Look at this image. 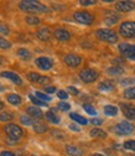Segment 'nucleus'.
Returning a JSON list of instances; mask_svg holds the SVG:
<instances>
[{"instance_id": "obj_16", "label": "nucleus", "mask_w": 135, "mask_h": 156, "mask_svg": "<svg viewBox=\"0 0 135 156\" xmlns=\"http://www.w3.org/2000/svg\"><path fill=\"white\" fill-rule=\"evenodd\" d=\"M36 35H37V37L40 38L41 41H48L50 38H51V36H52L51 31L47 27H41L40 30H37Z\"/></svg>"}, {"instance_id": "obj_23", "label": "nucleus", "mask_w": 135, "mask_h": 156, "mask_svg": "<svg viewBox=\"0 0 135 156\" xmlns=\"http://www.w3.org/2000/svg\"><path fill=\"white\" fill-rule=\"evenodd\" d=\"M8 102H9L10 104H12V105H19V104L21 103V97L19 95V94L12 93V94L8 95Z\"/></svg>"}, {"instance_id": "obj_12", "label": "nucleus", "mask_w": 135, "mask_h": 156, "mask_svg": "<svg viewBox=\"0 0 135 156\" xmlns=\"http://www.w3.org/2000/svg\"><path fill=\"white\" fill-rule=\"evenodd\" d=\"M120 108L123 110V114L130 120H135V107L126 104V103H120Z\"/></svg>"}, {"instance_id": "obj_49", "label": "nucleus", "mask_w": 135, "mask_h": 156, "mask_svg": "<svg viewBox=\"0 0 135 156\" xmlns=\"http://www.w3.org/2000/svg\"><path fill=\"white\" fill-rule=\"evenodd\" d=\"M6 143H8V145H16V140H11V139H9V138H8Z\"/></svg>"}, {"instance_id": "obj_4", "label": "nucleus", "mask_w": 135, "mask_h": 156, "mask_svg": "<svg viewBox=\"0 0 135 156\" xmlns=\"http://www.w3.org/2000/svg\"><path fill=\"white\" fill-rule=\"evenodd\" d=\"M73 19L77 23H80L82 25H87V26L92 25L93 21H94L93 15L91 12H88V11H77V12H74Z\"/></svg>"}, {"instance_id": "obj_38", "label": "nucleus", "mask_w": 135, "mask_h": 156, "mask_svg": "<svg viewBox=\"0 0 135 156\" xmlns=\"http://www.w3.org/2000/svg\"><path fill=\"white\" fill-rule=\"evenodd\" d=\"M20 120H21V123L25 124V125H31V124H34L32 120H31V118H30L29 115H23L21 118H20Z\"/></svg>"}, {"instance_id": "obj_20", "label": "nucleus", "mask_w": 135, "mask_h": 156, "mask_svg": "<svg viewBox=\"0 0 135 156\" xmlns=\"http://www.w3.org/2000/svg\"><path fill=\"white\" fill-rule=\"evenodd\" d=\"M107 73L110 76H120L124 73V68L120 66H112L107 69Z\"/></svg>"}, {"instance_id": "obj_27", "label": "nucleus", "mask_w": 135, "mask_h": 156, "mask_svg": "<svg viewBox=\"0 0 135 156\" xmlns=\"http://www.w3.org/2000/svg\"><path fill=\"white\" fill-rule=\"evenodd\" d=\"M45 115H46V118H47L51 123H53V124H59V123H60V118H59V116H57L53 112L50 110V112H47Z\"/></svg>"}, {"instance_id": "obj_14", "label": "nucleus", "mask_w": 135, "mask_h": 156, "mask_svg": "<svg viewBox=\"0 0 135 156\" xmlns=\"http://www.w3.org/2000/svg\"><path fill=\"white\" fill-rule=\"evenodd\" d=\"M0 76L4 77V78H8V80H10L12 83H15L17 86L23 84V80L19 77V74H15L14 72H2V73H0Z\"/></svg>"}, {"instance_id": "obj_42", "label": "nucleus", "mask_w": 135, "mask_h": 156, "mask_svg": "<svg viewBox=\"0 0 135 156\" xmlns=\"http://www.w3.org/2000/svg\"><path fill=\"white\" fill-rule=\"evenodd\" d=\"M57 97H59L60 99H67L68 98V94L65 90H59V92H57Z\"/></svg>"}, {"instance_id": "obj_3", "label": "nucleus", "mask_w": 135, "mask_h": 156, "mask_svg": "<svg viewBox=\"0 0 135 156\" xmlns=\"http://www.w3.org/2000/svg\"><path fill=\"white\" fill-rule=\"evenodd\" d=\"M5 134L8 135V138L11 140H19L23 136V130L20 126H17L16 124H8L4 128Z\"/></svg>"}, {"instance_id": "obj_40", "label": "nucleus", "mask_w": 135, "mask_h": 156, "mask_svg": "<svg viewBox=\"0 0 135 156\" xmlns=\"http://www.w3.org/2000/svg\"><path fill=\"white\" fill-rule=\"evenodd\" d=\"M0 34L2 35H9V27L5 24H0Z\"/></svg>"}, {"instance_id": "obj_45", "label": "nucleus", "mask_w": 135, "mask_h": 156, "mask_svg": "<svg viewBox=\"0 0 135 156\" xmlns=\"http://www.w3.org/2000/svg\"><path fill=\"white\" fill-rule=\"evenodd\" d=\"M68 92H69V93H72V94H74V95L80 94L78 89H77V88H74V87H68Z\"/></svg>"}, {"instance_id": "obj_43", "label": "nucleus", "mask_w": 135, "mask_h": 156, "mask_svg": "<svg viewBox=\"0 0 135 156\" xmlns=\"http://www.w3.org/2000/svg\"><path fill=\"white\" fill-rule=\"evenodd\" d=\"M50 82H51V80L48 77H42V76L40 78V81H38V83H40V84H48Z\"/></svg>"}, {"instance_id": "obj_36", "label": "nucleus", "mask_w": 135, "mask_h": 156, "mask_svg": "<svg viewBox=\"0 0 135 156\" xmlns=\"http://www.w3.org/2000/svg\"><path fill=\"white\" fill-rule=\"evenodd\" d=\"M122 86H130V84H135V78H124L120 81Z\"/></svg>"}, {"instance_id": "obj_5", "label": "nucleus", "mask_w": 135, "mask_h": 156, "mask_svg": "<svg viewBox=\"0 0 135 156\" xmlns=\"http://www.w3.org/2000/svg\"><path fill=\"white\" fill-rule=\"evenodd\" d=\"M119 32L123 37H135V21H125L119 26Z\"/></svg>"}, {"instance_id": "obj_2", "label": "nucleus", "mask_w": 135, "mask_h": 156, "mask_svg": "<svg viewBox=\"0 0 135 156\" xmlns=\"http://www.w3.org/2000/svg\"><path fill=\"white\" fill-rule=\"evenodd\" d=\"M95 35H97L99 40L105 41L108 44H115L118 41V35L113 30H109V29H99V30H97Z\"/></svg>"}, {"instance_id": "obj_30", "label": "nucleus", "mask_w": 135, "mask_h": 156, "mask_svg": "<svg viewBox=\"0 0 135 156\" xmlns=\"http://www.w3.org/2000/svg\"><path fill=\"white\" fill-rule=\"evenodd\" d=\"M12 118H14V115L11 113H9V112L0 113V120L2 122H10V120H12Z\"/></svg>"}, {"instance_id": "obj_17", "label": "nucleus", "mask_w": 135, "mask_h": 156, "mask_svg": "<svg viewBox=\"0 0 135 156\" xmlns=\"http://www.w3.org/2000/svg\"><path fill=\"white\" fill-rule=\"evenodd\" d=\"M26 113L31 116V118H36V119L42 118V115H44V113L40 109H38V108H36V107H29L26 109Z\"/></svg>"}, {"instance_id": "obj_24", "label": "nucleus", "mask_w": 135, "mask_h": 156, "mask_svg": "<svg viewBox=\"0 0 135 156\" xmlns=\"http://www.w3.org/2000/svg\"><path fill=\"white\" fill-rule=\"evenodd\" d=\"M91 136H93V138L104 139V138H107V133L104 130H101V129H92L91 130Z\"/></svg>"}, {"instance_id": "obj_8", "label": "nucleus", "mask_w": 135, "mask_h": 156, "mask_svg": "<svg viewBox=\"0 0 135 156\" xmlns=\"http://www.w3.org/2000/svg\"><path fill=\"white\" fill-rule=\"evenodd\" d=\"M63 61H65V63H66L67 66H69V67H78V66L81 65V62H82L81 57L77 56V55H74V53H68V55H66L65 58H63Z\"/></svg>"}, {"instance_id": "obj_7", "label": "nucleus", "mask_w": 135, "mask_h": 156, "mask_svg": "<svg viewBox=\"0 0 135 156\" xmlns=\"http://www.w3.org/2000/svg\"><path fill=\"white\" fill-rule=\"evenodd\" d=\"M114 130L118 135H129L135 130V126L129 122H120L119 124H117Z\"/></svg>"}, {"instance_id": "obj_25", "label": "nucleus", "mask_w": 135, "mask_h": 156, "mask_svg": "<svg viewBox=\"0 0 135 156\" xmlns=\"http://www.w3.org/2000/svg\"><path fill=\"white\" fill-rule=\"evenodd\" d=\"M104 113L108 116H115L118 114V108L114 107V105H105L104 107Z\"/></svg>"}, {"instance_id": "obj_41", "label": "nucleus", "mask_w": 135, "mask_h": 156, "mask_svg": "<svg viewBox=\"0 0 135 156\" xmlns=\"http://www.w3.org/2000/svg\"><path fill=\"white\" fill-rule=\"evenodd\" d=\"M80 4L84 6H91V5H95V2L94 0H81Z\"/></svg>"}, {"instance_id": "obj_51", "label": "nucleus", "mask_w": 135, "mask_h": 156, "mask_svg": "<svg viewBox=\"0 0 135 156\" xmlns=\"http://www.w3.org/2000/svg\"><path fill=\"white\" fill-rule=\"evenodd\" d=\"M92 156H104V155H102V154H93Z\"/></svg>"}, {"instance_id": "obj_6", "label": "nucleus", "mask_w": 135, "mask_h": 156, "mask_svg": "<svg viewBox=\"0 0 135 156\" xmlns=\"http://www.w3.org/2000/svg\"><path fill=\"white\" fill-rule=\"evenodd\" d=\"M80 77H81V80H82L83 82H86V83H92V82H94V81L99 77V73L95 71V69L87 68V69H83V71L81 72Z\"/></svg>"}, {"instance_id": "obj_26", "label": "nucleus", "mask_w": 135, "mask_h": 156, "mask_svg": "<svg viewBox=\"0 0 135 156\" xmlns=\"http://www.w3.org/2000/svg\"><path fill=\"white\" fill-rule=\"evenodd\" d=\"M17 56L20 58H23V60H30L31 58V53L26 48H19L17 50Z\"/></svg>"}, {"instance_id": "obj_31", "label": "nucleus", "mask_w": 135, "mask_h": 156, "mask_svg": "<svg viewBox=\"0 0 135 156\" xmlns=\"http://www.w3.org/2000/svg\"><path fill=\"white\" fill-rule=\"evenodd\" d=\"M27 78H29V81H31V82H34V83H38L41 76L38 74V73H36V72H30V73L27 74Z\"/></svg>"}, {"instance_id": "obj_15", "label": "nucleus", "mask_w": 135, "mask_h": 156, "mask_svg": "<svg viewBox=\"0 0 135 156\" xmlns=\"http://www.w3.org/2000/svg\"><path fill=\"white\" fill-rule=\"evenodd\" d=\"M119 21V15L115 14L113 11H105V16H104V23L107 25H114Z\"/></svg>"}, {"instance_id": "obj_37", "label": "nucleus", "mask_w": 135, "mask_h": 156, "mask_svg": "<svg viewBox=\"0 0 135 156\" xmlns=\"http://www.w3.org/2000/svg\"><path fill=\"white\" fill-rule=\"evenodd\" d=\"M83 109H84L88 114H91V115H95V114H97L95 109H94L92 105H89V104H84V105H83Z\"/></svg>"}, {"instance_id": "obj_48", "label": "nucleus", "mask_w": 135, "mask_h": 156, "mask_svg": "<svg viewBox=\"0 0 135 156\" xmlns=\"http://www.w3.org/2000/svg\"><path fill=\"white\" fill-rule=\"evenodd\" d=\"M69 129L73 130V131H80V128L77 126V125H74V124H71V125H69Z\"/></svg>"}, {"instance_id": "obj_39", "label": "nucleus", "mask_w": 135, "mask_h": 156, "mask_svg": "<svg viewBox=\"0 0 135 156\" xmlns=\"http://www.w3.org/2000/svg\"><path fill=\"white\" fill-rule=\"evenodd\" d=\"M59 109H61V110H63V112H67V110L71 109V105H69L68 103H66V102H60V103H59Z\"/></svg>"}, {"instance_id": "obj_50", "label": "nucleus", "mask_w": 135, "mask_h": 156, "mask_svg": "<svg viewBox=\"0 0 135 156\" xmlns=\"http://www.w3.org/2000/svg\"><path fill=\"white\" fill-rule=\"evenodd\" d=\"M3 108H4V103H3V102H0V110H2Z\"/></svg>"}, {"instance_id": "obj_13", "label": "nucleus", "mask_w": 135, "mask_h": 156, "mask_svg": "<svg viewBox=\"0 0 135 156\" xmlns=\"http://www.w3.org/2000/svg\"><path fill=\"white\" fill-rule=\"evenodd\" d=\"M55 37L57 38L59 41L61 42H65V41H68L69 38H71V32L65 30V29H57L55 32H53Z\"/></svg>"}, {"instance_id": "obj_22", "label": "nucleus", "mask_w": 135, "mask_h": 156, "mask_svg": "<svg viewBox=\"0 0 135 156\" xmlns=\"http://www.w3.org/2000/svg\"><path fill=\"white\" fill-rule=\"evenodd\" d=\"M98 89L102 90V92H109V90L114 89V84H113L110 81H103V82L99 83Z\"/></svg>"}, {"instance_id": "obj_53", "label": "nucleus", "mask_w": 135, "mask_h": 156, "mask_svg": "<svg viewBox=\"0 0 135 156\" xmlns=\"http://www.w3.org/2000/svg\"><path fill=\"white\" fill-rule=\"evenodd\" d=\"M126 156H131V155H126ZM133 156H134V155H133Z\"/></svg>"}, {"instance_id": "obj_47", "label": "nucleus", "mask_w": 135, "mask_h": 156, "mask_svg": "<svg viewBox=\"0 0 135 156\" xmlns=\"http://www.w3.org/2000/svg\"><path fill=\"white\" fill-rule=\"evenodd\" d=\"M45 92L51 94V93H55V92H56V88L52 87V86H51V87H46V88H45Z\"/></svg>"}, {"instance_id": "obj_33", "label": "nucleus", "mask_w": 135, "mask_h": 156, "mask_svg": "<svg viewBox=\"0 0 135 156\" xmlns=\"http://www.w3.org/2000/svg\"><path fill=\"white\" fill-rule=\"evenodd\" d=\"M123 147L125 150H130V151H134L135 152V140H128L123 144Z\"/></svg>"}, {"instance_id": "obj_52", "label": "nucleus", "mask_w": 135, "mask_h": 156, "mask_svg": "<svg viewBox=\"0 0 135 156\" xmlns=\"http://www.w3.org/2000/svg\"><path fill=\"white\" fill-rule=\"evenodd\" d=\"M129 60H133V61H135V55H134L133 57H130V58H129Z\"/></svg>"}, {"instance_id": "obj_28", "label": "nucleus", "mask_w": 135, "mask_h": 156, "mask_svg": "<svg viewBox=\"0 0 135 156\" xmlns=\"http://www.w3.org/2000/svg\"><path fill=\"white\" fill-rule=\"evenodd\" d=\"M124 97L126 99H135V87H130L124 90Z\"/></svg>"}, {"instance_id": "obj_9", "label": "nucleus", "mask_w": 135, "mask_h": 156, "mask_svg": "<svg viewBox=\"0 0 135 156\" xmlns=\"http://www.w3.org/2000/svg\"><path fill=\"white\" fill-rule=\"evenodd\" d=\"M119 52L124 56V57H133L135 55V45H130V44H120L118 47Z\"/></svg>"}, {"instance_id": "obj_44", "label": "nucleus", "mask_w": 135, "mask_h": 156, "mask_svg": "<svg viewBox=\"0 0 135 156\" xmlns=\"http://www.w3.org/2000/svg\"><path fill=\"white\" fill-rule=\"evenodd\" d=\"M102 120L101 119H97V118H94V119H92L91 120V124H93V125H95V126H99V125H102Z\"/></svg>"}, {"instance_id": "obj_34", "label": "nucleus", "mask_w": 135, "mask_h": 156, "mask_svg": "<svg viewBox=\"0 0 135 156\" xmlns=\"http://www.w3.org/2000/svg\"><path fill=\"white\" fill-rule=\"evenodd\" d=\"M35 97L36 98H38L40 101H42V102H48V101H51V98H50V95H47V94H44V93H41V92H35Z\"/></svg>"}, {"instance_id": "obj_1", "label": "nucleus", "mask_w": 135, "mask_h": 156, "mask_svg": "<svg viewBox=\"0 0 135 156\" xmlns=\"http://www.w3.org/2000/svg\"><path fill=\"white\" fill-rule=\"evenodd\" d=\"M19 8H20L23 11L25 12H47L48 8L45 6L44 4H40L37 2H34V0H24V2L19 3Z\"/></svg>"}, {"instance_id": "obj_32", "label": "nucleus", "mask_w": 135, "mask_h": 156, "mask_svg": "<svg viewBox=\"0 0 135 156\" xmlns=\"http://www.w3.org/2000/svg\"><path fill=\"white\" fill-rule=\"evenodd\" d=\"M29 98H30V101L35 104V105H37V107H46L47 104H46V102H42V101H40L38 98H36V97H34V95H29Z\"/></svg>"}, {"instance_id": "obj_11", "label": "nucleus", "mask_w": 135, "mask_h": 156, "mask_svg": "<svg viewBox=\"0 0 135 156\" xmlns=\"http://www.w3.org/2000/svg\"><path fill=\"white\" fill-rule=\"evenodd\" d=\"M36 66L40 69H42V71H48V69L52 68L53 63H52V61L50 60V58H47V57H38L36 60Z\"/></svg>"}, {"instance_id": "obj_35", "label": "nucleus", "mask_w": 135, "mask_h": 156, "mask_svg": "<svg viewBox=\"0 0 135 156\" xmlns=\"http://www.w3.org/2000/svg\"><path fill=\"white\" fill-rule=\"evenodd\" d=\"M10 47H11V44H10L8 40H5L4 37H2V36H0V48L8 50V48H10Z\"/></svg>"}, {"instance_id": "obj_46", "label": "nucleus", "mask_w": 135, "mask_h": 156, "mask_svg": "<svg viewBox=\"0 0 135 156\" xmlns=\"http://www.w3.org/2000/svg\"><path fill=\"white\" fill-rule=\"evenodd\" d=\"M0 156H16V155L11 151H2L0 152Z\"/></svg>"}, {"instance_id": "obj_18", "label": "nucleus", "mask_w": 135, "mask_h": 156, "mask_svg": "<svg viewBox=\"0 0 135 156\" xmlns=\"http://www.w3.org/2000/svg\"><path fill=\"white\" fill-rule=\"evenodd\" d=\"M66 152L69 156H82L83 155V151L81 149H78L77 146H71V145H68L66 147Z\"/></svg>"}, {"instance_id": "obj_19", "label": "nucleus", "mask_w": 135, "mask_h": 156, "mask_svg": "<svg viewBox=\"0 0 135 156\" xmlns=\"http://www.w3.org/2000/svg\"><path fill=\"white\" fill-rule=\"evenodd\" d=\"M32 126H34V130H35L37 134H44V133H46V131L48 130L47 125L44 124V123H41V122H36V123H34Z\"/></svg>"}, {"instance_id": "obj_54", "label": "nucleus", "mask_w": 135, "mask_h": 156, "mask_svg": "<svg viewBox=\"0 0 135 156\" xmlns=\"http://www.w3.org/2000/svg\"><path fill=\"white\" fill-rule=\"evenodd\" d=\"M32 156H35V155H32Z\"/></svg>"}, {"instance_id": "obj_10", "label": "nucleus", "mask_w": 135, "mask_h": 156, "mask_svg": "<svg viewBox=\"0 0 135 156\" xmlns=\"http://www.w3.org/2000/svg\"><path fill=\"white\" fill-rule=\"evenodd\" d=\"M115 8H117V10L120 11V12H129V11L135 9V3L124 0V2H118L117 4H115Z\"/></svg>"}, {"instance_id": "obj_21", "label": "nucleus", "mask_w": 135, "mask_h": 156, "mask_svg": "<svg viewBox=\"0 0 135 156\" xmlns=\"http://www.w3.org/2000/svg\"><path fill=\"white\" fill-rule=\"evenodd\" d=\"M69 118H71L72 120L77 122L78 124H81V125H87V124H88V120H87L86 118H83V116H81L80 114H77V113L69 114Z\"/></svg>"}, {"instance_id": "obj_29", "label": "nucleus", "mask_w": 135, "mask_h": 156, "mask_svg": "<svg viewBox=\"0 0 135 156\" xmlns=\"http://www.w3.org/2000/svg\"><path fill=\"white\" fill-rule=\"evenodd\" d=\"M26 23L29 24V25H38L40 24V19H38L37 16H34V15H29V16H26Z\"/></svg>"}]
</instances>
